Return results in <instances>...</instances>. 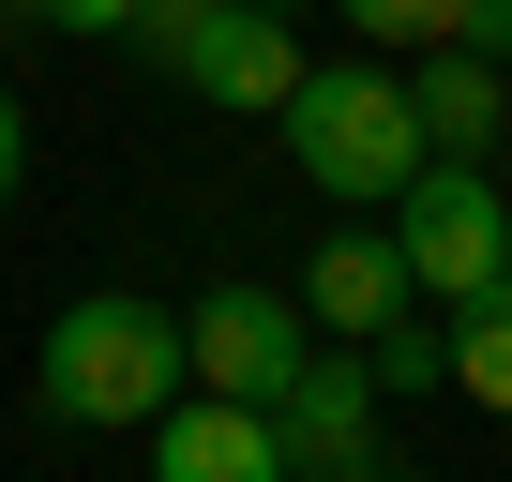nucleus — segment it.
Segmentation results:
<instances>
[{
	"instance_id": "20e7f679",
	"label": "nucleus",
	"mask_w": 512,
	"mask_h": 482,
	"mask_svg": "<svg viewBox=\"0 0 512 482\" xmlns=\"http://www.w3.org/2000/svg\"><path fill=\"white\" fill-rule=\"evenodd\" d=\"M272 437H287V482H377V467H392V392H377V362L332 332V347L272 392Z\"/></svg>"
},
{
	"instance_id": "39448f33",
	"label": "nucleus",
	"mask_w": 512,
	"mask_h": 482,
	"mask_svg": "<svg viewBox=\"0 0 512 482\" xmlns=\"http://www.w3.org/2000/svg\"><path fill=\"white\" fill-rule=\"evenodd\" d=\"M181 347H196V377H211V392H256V407H272V392L317 362V302H302V287L226 272V287H196V302H181Z\"/></svg>"
},
{
	"instance_id": "6e6552de",
	"label": "nucleus",
	"mask_w": 512,
	"mask_h": 482,
	"mask_svg": "<svg viewBox=\"0 0 512 482\" xmlns=\"http://www.w3.org/2000/svg\"><path fill=\"white\" fill-rule=\"evenodd\" d=\"M287 287H302V302H317V332H347V347H362V332H392V317L422 302V272H407V241H392V211L332 226V241H317V257H302Z\"/></svg>"
},
{
	"instance_id": "2eb2a0df",
	"label": "nucleus",
	"mask_w": 512,
	"mask_h": 482,
	"mask_svg": "<svg viewBox=\"0 0 512 482\" xmlns=\"http://www.w3.org/2000/svg\"><path fill=\"white\" fill-rule=\"evenodd\" d=\"M452 46H482V61H512V0H452Z\"/></svg>"
},
{
	"instance_id": "9d476101",
	"label": "nucleus",
	"mask_w": 512,
	"mask_h": 482,
	"mask_svg": "<svg viewBox=\"0 0 512 482\" xmlns=\"http://www.w3.org/2000/svg\"><path fill=\"white\" fill-rule=\"evenodd\" d=\"M452 392H467L482 422H512V272H497L482 302H452Z\"/></svg>"
},
{
	"instance_id": "f3484780",
	"label": "nucleus",
	"mask_w": 512,
	"mask_h": 482,
	"mask_svg": "<svg viewBox=\"0 0 512 482\" xmlns=\"http://www.w3.org/2000/svg\"><path fill=\"white\" fill-rule=\"evenodd\" d=\"M287 16H302V0H287Z\"/></svg>"
},
{
	"instance_id": "1a4fd4ad",
	"label": "nucleus",
	"mask_w": 512,
	"mask_h": 482,
	"mask_svg": "<svg viewBox=\"0 0 512 482\" xmlns=\"http://www.w3.org/2000/svg\"><path fill=\"white\" fill-rule=\"evenodd\" d=\"M407 106H422V151L497 166V136H512V61H482V46H407Z\"/></svg>"
},
{
	"instance_id": "423d86ee",
	"label": "nucleus",
	"mask_w": 512,
	"mask_h": 482,
	"mask_svg": "<svg viewBox=\"0 0 512 482\" xmlns=\"http://www.w3.org/2000/svg\"><path fill=\"white\" fill-rule=\"evenodd\" d=\"M136 452H151L166 482H287L272 407H256V392H211V377H181V392L136 422Z\"/></svg>"
},
{
	"instance_id": "f257e3e1",
	"label": "nucleus",
	"mask_w": 512,
	"mask_h": 482,
	"mask_svg": "<svg viewBox=\"0 0 512 482\" xmlns=\"http://www.w3.org/2000/svg\"><path fill=\"white\" fill-rule=\"evenodd\" d=\"M181 377H196V347H181V302H151V287L61 302V317H46V362H31L46 422H76V437H136Z\"/></svg>"
},
{
	"instance_id": "4468645a",
	"label": "nucleus",
	"mask_w": 512,
	"mask_h": 482,
	"mask_svg": "<svg viewBox=\"0 0 512 482\" xmlns=\"http://www.w3.org/2000/svg\"><path fill=\"white\" fill-rule=\"evenodd\" d=\"M0 16H31V31H76V46H106V31H136V0H0Z\"/></svg>"
},
{
	"instance_id": "f8f14e48",
	"label": "nucleus",
	"mask_w": 512,
	"mask_h": 482,
	"mask_svg": "<svg viewBox=\"0 0 512 482\" xmlns=\"http://www.w3.org/2000/svg\"><path fill=\"white\" fill-rule=\"evenodd\" d=\"M332 16H347L377 61H407V46H452V0H332Z\"/></svg>"
},
{
	"instance_id": "9b49d317",
	"label": "nucleus",
	"mask_w": 512,
	"mask_h": 482,
	"mask_svg": "<svg viewBox=\"0 0 512 482\" xmlns=\"http://www.w3.org/2000/svg\"><path fill=\"white\" fill-rule=\"evenodd\" d=\"M362 362H377V392H452V302H437V317L407 302L392 332H362Z\"/></svg>"
},
{
	"instance_id": "ddd939ff",
	"label": "nucleus",
	"mask_w": 512,
	"mask_h": 482,
	"mask_svg": "<svg viewBox=\"0 0 512 482\" xmlns=\"http://www.w3.org/2000/svg\"><path fill=\"white\" fill-rule=\"evenodd\" d=\"M196 31H211V0H136V31H121V46H136V61H151V76H166V61H181V46H196Z\"/></svg>"
},
{
	"instance_id": "7ed1b4c3",
	"label": "nucleus",
	"mask_w": 512,
	"mask_h": 482,
	"mask_svg": "<svg viewBox=\"0 0 512 482\" xmlns=\"http://www.w3.org/2000/svg\"><path fill=\"white\" fill-rule=\"evenodd\" d=\"M392 241H407L422 302H482V287L512 272V181H497V166H467V151H437V166L392 196Z\"/></svg>"
},
{
	"instance_id": "0eeeda50",
	"label": "nucleus",
	"mask_w": 512,
	"mask_h": 482,
	"mask_svg": "<svg viewBox=\"0 0 512 482\" xmlns=\"http://www.w3.org/2000/svg\"><path fill=\"white\" fill-rule=\"evenodd\" d=\"M196 106H241V121H287L302 91V31H287V0H211V31L166 61Z\"/></svg>"
},
{
	"instance_id": "dca6fc26",
	"label": "nucleus",
	"mask_w": 512,
	"mask_h": 482,
	"mask_svg": "<svg viewBox=\"0 0 512 482\" xmlns=\"http://www.w3.org/2000/svg\"><path fill=\"white\" fill-rule=\"evenodd\" d=\"M16 181H31V121H16V91H0V211H16Z\"/></svg>"
},
{
	"instance_id": "f03ea898",
	"label": "nucleus",
	"mask_w": 512,
	"mask_h": 482,
	"mask_svg": "<svg viewBox=\"0 0 512 482\" xmlns=\"http://www.w3.org/2000/svg\"><path fill=\"white\" fill-rule=\"evenodd\" d=\"M287 151H302V181L317 196H347V211H392L437 151H422V106H407V61H302V91H287Z\"/></svg>"
}]
</instances>
